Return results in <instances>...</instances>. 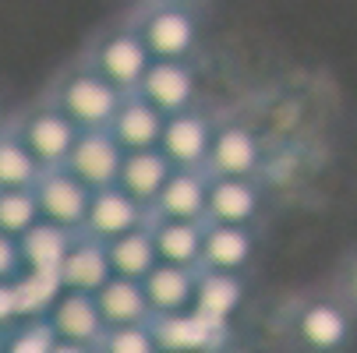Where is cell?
<instances>
[{
	"mask_svg": "<svg viewBox=\"0 0 357 353\" xmlns=\"http://www.w3.org/2000/svg\"><path fill=\"white\" fill-rule=\"evenodd\" d=\"M43 177V166L25 148L15 124L0 127V191H32Z\"/></svg>",
	"mask_w": 357,
	"mask_h": 353,
	"instance_id": "cell-26",
	"label": "cell"
},
{
	"mask_svg": "<svg viewBox=\"0 0 357 353\" xmlns=\"http://www.w3.org/2000/svg\"><path fill=\"white\" fill-rule=\"evenodd\" d=\"M32 194H36V205H39V219L43 223H54L61 230L82 233L92 191L82 180H75L64 166L61 170H43V177L32 187Z\"/></svg>",
	"mask_w": 357,
	"mask_h": 353,
	"instance_id": "cell-5",
	"label": "cell"
},
{
	"mask_svg": "<svg viewBox=\"0 0 357 353\" xmlns=\"http://www.w3.org/2000/svg\"><path fill=\"white\" fill-rule=\"evenodd\" d=\"M244 276L241 272H216V269H198L195 272V300L191 311L209 318L216 325H234L237 311L244 308Z\"/></svg>",
	"mask_w": 357,
	"mask_h": 353,
	"instance_id": "cell-15",
	"label": "cell"
},
{
	"mask_svg": "<svg viewBox=\"0 0 357 353\" xmlns=\"http://www.w3.org/2000/svg\"><path fill=\"white\" fill-rule=\"evenodd\" d=\"M152 336L160 353H223L230 339V325H216L195 311L152 318Z\"/></svg>",
	"mask_w": 357,
	"mask_h": 353,
	"instance_id": "cell-10",
	"label": "cell"
},
{
	"mask_svg": "<svg viewBox=\"0 0 357 353\" xmlns=\"http://www.w3.org/2000/svg\"><path fill=\"white\" fill-rule=\"evenodd\" d=\"M149 233L156 244V258L177 269L202 265V237L206 223H184V219H149Z\"/></svg>",
	"mask_w": 357,
	"mask_h": 353,
	"instance_id": "cell-22",
	"label": "cell"
},
{
	"mask_svg": "<svg viewBox=\"0 0 357 353\" xmlns=\"http://www.w3.org/2000/svg\"><path fill=\"white\" fill-rule=\"evenodd\" d=\"M18 318V300H15V283H0V332L15 329Z\"/></svg>",
	"mask_w": 357,
	"mask_h": 353,
	"instance_id": "cell-32",
	"label": "cell"
},
{
	"mask_svg": "<svg viewBox=\"0 0 357 353\" xmlns=\"http://www.w3.org/2000/svg\"><path fill=\"white\" fill-rule=\"evenodd\" d=\"M96 308H99V315H103L107 329H117V325H149L152 322V311H149V300H145L142 283L121 279V276H110L107 286L96 293Z\"/></svg>",
	"mask_w": 357,
	"mask_h": 353,
	"instance_id": "cell-23",
	"label": "cell"
},
{
	"mask_svg": "<svg viewBox=\"0 0 357 353\" xmlns=\"http://www.w3.org/2000/svg\"><path fill=\"white\" fill-rule=\"evenodd\" d=\"M174 166L170 159L160 152V148H142V152H124V163H121V173H117V187L124 194H131L135 201L152 212V201L160 198L163 184L170 180Z\"/></svg>",
	"mask_w": 357,
	"mask_h": 353,
	"instance_id": "cell-20",
	"label": "cell"
},
{
	"mask_svg": "<svg viewBox=\"0 0 357 353\" xmlns=\"http://www.w3.org/2000/svg\"><path fill=\"white\" fill-rule=\"evenodd\" d=\"M22 272H25V262H22L18 240L8 237V233H0V283H15Z\"/></svg>",
	"mask_w": 357,
	"mask_h": 353,
	"instance_id": "cell-31",
	"label": "cell"
},
{
	"mask_svg": "<svg viewBox=\"0 0 357 353\" xmlns=\"http://www.w3.org/2000/svg\"><path fill=\"white\" fill-rule=\"evenodd\" d=\"M149 219H152V212L142 205V201H135L131 194H124L114 184V187L92 191L82 233L107 244V240H117V237H124V233H131L138 226H149Z\"/></svg>",
	"mask_w": 357,
	"mask_h": 353,
	"instance_id": "cell-8",
	"label": "cell"
},
{
	"mask_svg": "<svg viewBox=\"0 0 357 353\" xmlns=\"http://www.w3.org/2000/svg\"><path fill=\"white\" fill-rule=\"evenodd\" d=\"M262 166V141L255 138L251 127L244 124H216L213 131V148L206 159L209 177H244L255 180Z\"/></svg>",
	"mask_w": 357,
	"mask_h": 353,
	"instance_id": "cell-12",
	"label": "cell"
},
{
	"mask_svg": "<svg viewBox=\"0 0 357 353\" xmlns=\"http://www.w3.org/2000/svg\"><path fill=\"white\" fill-rule=\"evenodd\" d=\"M15 131L22 134L25 148L36 156V163L43 170H61L68 163V156H71L78 134H82L54 103H50V99H46V103H39V107H32L15 124Z\"/></svg>",
	"mask_w": 357,
	"mask_h": 353,
	"instance_id": "cell-4",
	"label": "cell"
},
{
	"mask_svg": "<svg viewBox=\"0 0 357 353\" xmlns=\"http://www.w3.org/2000/svg\"><path fill=\"white\" fill-rule=\"evenodd\" d=\"M138 95L149 107H156L163 117L184 113L198 103V71L195 61H152Z\"/></svg>",
	"mask_w": 357,
	"mask_h": 353,
	"instance_id": "cell-6",
	"label": "cell"
},
{
	"mask_svg": "<svg viewBox=\"0 0 357 353\" xmlns=\"http://www.w3.org/2000/svg\"><path fill=\"white\" fill-rule=\"evenodd\" d=\"M152 61H195L202 49V15L156 0L128 15Z\"/></svg>",
	"mask_w": 357,
	"mask_h": 353,
	"instance_id": "cell-2",
	"label": "cell"
},
{
	"mask_svg": "<svg viewBox=\"0 0 357 353\" xmlns=\"http://www.w3.org/2000/svg\"><path fill=\"white\" fill-rule=\"evenodd\" d=\"M213 131H216V124L198 107H191L184 113H174L163 124L160 152L170 159L174 170H206L209 148H213Z\"/></svg>",
	"mask_w": 357,
	"mask_h": 353,
	"instance_id": "cell-7",
	"label": "cell"
},
{
	"mask_svg": "<svg viewBox=\"0 0 357 353\" xmlns=\"http://www.w3.org/2000/svg\"><path fill=\"white\" fill-rule=\"evenodd\" d=\"M75 233L71 230H61L54 223H36L25 237H18V247H22V262L25 269L32 272H57L64 255H68V247H71Z\"/></svg>",
	"mask_w": 357,
	"mask_h": 353,
	"instance_id": "cell-25",
	"label": "cell"
},
{
	"mask_svg": "<svg viewBox=\"0 0 357 353\" xmlns=\"http://www.w3.org/2000/svg\"><path fill=\"white\" fill-rule=\"evenodd\" d=\"M0 127H4V110H0Z\"/></svg>",
	"mask_w": 357,
	"mask_h": 353,
	"instance_id": "cell-38",
	"label": "cell"
},
{
	"mask_svg": "<svg viewBox=\"0 0 357 353\" xmlns=\"http://www.w3.org/2000/svg\"><path fill=\"white\" fill-rule=\"evenodd\" d=\"M96 353H160V343L152 336V322L149 325H117V329L103 332Z\"/></svg>",
	"mask_w": 357,
	"mask_h": 353,
	"instance_id": "cell-30",
	"label": "cell"
},
{
	"mask_svg": "<svg viewBox=\"0 0 357 353\" xmlns=\"http://www.w3.org/2000/svg\"><path fill=\"white\" fill-rule=\"evenodd\" d=\"M0 353H4V332H0Z\"/></svg>",
	"mask_w": 357,
	"mask_h": 353,
	"instance_id": "cell-37",
	"label": "cell"
},
{
	"mask_svg": "<svg viewBox=\"0 0 357 353\" xmlns=\"http://www.w3.org/2000/svg\"><path fill=\"white\" fill-rule=\"evenodd\" d=\"M124 4H128L131 11H138V8H149V4H156V0H124Z\"/></svg>",
	"mask_w": 357,
	"mask_h": 353,
	"instance_id": "cell-36",
	"label": "cell"
},
{
	"mask_svg": "<svg viewBox=\"0 0 357 353\" xmlns=\"http://www.w3.org/2000/svg\"><path fill=\"white\" fill-rule=\"evenodd\" d=\"M347 293H350V300L357 304V262L347 269Z\"/></svg>",
	"mask_w": 357,
	"mask_h": 353,
	"instance_id": "cell-34",
	"label": "cell"
},
{
	"mask_svg": "<svg viewBox=\"0 0 357 353\" xmlns=\"http://www.w3.org/2000/svg\"><path fill=\"white\" fill-rule=\"evenodd\" d=\"M209 173L206 170H174L163 184L160 198L152 201V219H184L206 223L209 212Z\"/></svg>",
	"mask_w": 357,
	"mask_h": 353,
	"instance_id": "cell-13",
	"label": "cell"
},
{
	"mask_svg": "<svg viewBox=\"0 0 357 353\" xmlns=\"http://www.w3.org/2000/svg\"><path fill=\"white\" fill-rule=\"evenodd\" d=\"M262 216V191L244 177H213L209 180V212L206 223L220 226H251Z\"/></svg>",
	"mask_w": 357,
	"mask_h": 353,
	"instance_id": "cell-17",
	"label": "cell"
},
{
	"mask_svg": "<svg viewBox=\"0 0 357 353\" xmlns=\"http://www.w3.org/2000/svg\"><path fill=\"white\" fill-rule=\"evenodd\" d=\"M39 223V205L32 191H0V233L25 237Z\"/></svg>",
	"mask_w": 357,
	"mask_h": 353,
	"instance_id": "cell-28",
	"label": "cell"
},
{
	"mask_svg": "<svg viewBox=\"0 0 357 353\" xmlns=\"http://www.w3.org/2000/svg\"><path fill=\"white\" fill-rule=\"evenodd\" d=\"M107 258H110L114 276L135 279V283H142L152 269L160 265L156 244H152L149 226H138V230H131V233H124L117 240H107Z\"/></svg>",
	"mask_w": 357,
	"mask_h": 353,
	"instance_id": "cell-24",
	"label": "cell"
},
{
	"mask_svg": "<svg viewBox=\"0 0 357 353\" xmlns=\"http://www.w3.org/2000/svg\"><path fill=\"white\" fill-rule=\"evenodd\" d=\"M92 71H99L114 88H121L124 95L138 92L152 57H149V49L142 42V36L135 32L131 18L121 22V25H110L103 29L85 49V57H82Z\"/></svg>",
	"mask_w": 357,
	"mask_h": 353,
	"instance_id": "cell-3",
	"label": "cell"
},
{
	"mask_svg": "<svg viewBox=\"0 0 357 353\" xmlns=\"http://www.w3.org/2000/svg\"><path fill=\"white\" fill-rule=\"evenodd\" d=\"M46 322H50V329H54L57 339L82 343V346H99V339H103V332H107V322L96 308V297L71 293V290H64L54 300V308L46 311Z\"/></svg>",
	"mask_w": 357,
	"mask_h": 353,
	"instance_id": "cell-16",
	"label": "cell"
},
{
	"mask_svg": "<svg viewBox=\"0 0 357 353\" xmlns=\"http://www.w3.org/2000/svg\"><path fill=\"white\" fill-rule=\"evenodd\" d=\"M354 336L350 315L336 300H308L294 315V339L312 353H340Z\"/></svg>",
	"mask_w": 357,
	"mask_h": 353,
	"instance_id": "cell-11",
	"label": "cell"
},
{
	"mask_svg": "<svg viewBox=\"0 0 357 353\" xmlns=\"http://www.w3.org/2000/svg\"><path fill=\"white\" fill-rule=\"evenodd\" d=\"M110 276H114V269H110V258H107V244L89 237V233H75L68 255H64V262L57 269L61 286L71 290V293L96 297L99 290L107 286Z\"/></svg>",
	"mask_w": 357,
	"mask_h": 353,
	"instance_id": "cell-14",
	"label": "cell"
},
{
	"mask_svg": "<svg viewBox=\"0 0 357 353\" xmlns=\"http://www.w3.org/2000/svg\"><path fill=\"white\" fill-rule=\"evenodd\" d=\"M255 240L251 226H220L206 223L202 237V265L198 269H216V272H244L255 258Z\"/></svg>",
	"mask_w": 357,
	"mask_h": 353,
	"instance_id": "cell-19",
	"label": "cell"
},
{
	"mask_svg": "<svg viewBox=\"0 0 357 353\" xmlns=\"http://www.w3.org/2000/svg\"><path fill=\"white\" fill-rule=\"evenodd\" d=\"M50 353H96V346H82V343H64V339H57Z\"/></svg>",
	"mask_w": 357,
	"mask_h": 353,
	"instance_id": "cell-33",
	"label": "cell"
},
{
	"mask_svg": "<svg viewBox=\"0 0 357 353\" xmlns=\"http://www.w3.org/2000/svg\"><path fill=\"white\" fill-rule=\"evenodd\" d=\"M121 163H124V148L114 141L110 131H82L68 163H64V170L75 180H82L89 191H99V187L117 184Z\"/></svg>",
	"mask_w": 357,
	"mask_h": 353,
	"instance_id": "cell-9",
	"label": "cell"
},
{
	"mask_svg": "<svg viewBox=\"0 0 357 353\" xmlns=\"http://www.w3.org/2000/svg\"><path fill=\"white\" fill-rule=\"evenodd\" d=\"M223 353H244V350H223Z\"/></svg>",
	"mask_w": 357,
	"mask_h": 353,
	"instance_id": "cell-39",
	"label": "cell"
},
{
	"mask_svg": "<svg viewBox=\"0 0 357 353\" xmlns=\"http://www.w3.org/2000/svg\"><path fill=\"white\" fill-rule=\"evenodd\" d=\"M57 343L46 318H25L4 332V353H50Z\"/></svg>",
	"mask_w": 357,
	"mask_h": 353,
	"instance_id": "cell-29",
	"label": "cell"
},
{
	"mask_svg": "<svg viewBox=\"0 0 357 353\" xmlns=\"http://www.w3.org/2000/svg\"><path fill=\"white\" fill-rule=\"evenodd\" d=\"M167 4H177V8H191V11H202L209 0H167Z\"/></svg>",
	"mask_w": 357,
	"mask_h": 353,
	"instance_id": "cell-35",
	"label": "cell"
},
{
	"mask_svg": "<svg viewBox=\"0 0 357 353\" xmlns=\"http://www.w3.org/2000/svg\"><path fill=\"white\" fill-rule=\"evenodd\" d=\"M124 92L114 88L99 71H92L85 61L68 68L54 88H50V103H54L78 131H107Z\"/></svg>",
	"mask_w": 357,
	"mask_h": 353,
	"instance_id": "cell-1",
	"label": "cell"
},
{
	"mask_svg": "<svg viewBox=\"0 0 357 353\" xmlns=\"http://www.w3.org/2000/svg\"><path fill=\"white\" fill-rule=\"evenodd\" d=\"M163 124H167V117L156 107H149L138 92H131L121 99V107L107 131L114 134V141L124 152H142V148H160Z\"/></svg>",
	"mask_w": 357,
	"mask_h": 353,
	"instance_id": "cell-18",
	"label": "cell"
},
{
	"mask_svg": "<svg viewBox=\"0 0 357 353\" xmlns=\"http://www.w3.org/2000/svg\"><path fill=\"white\" fill-rule=\"evenodd\" d=\"M195 272L198 269H177V265H156L145 279V300H149V311L152 318H167V315H181L191 311V300H195Z\"/></svg>",
	"mask_w": 357,
	"mask_h": 353,
	"instance_id": "cell-21",
	"label": "cell"
},
{
	"mask_svg": "<svg viewBox=\"0 0 357 353\" xmlns=\"http://www.w3.org/2000/svg\"><path fill=\"white\" fill-rule=\"evenodd\" d=\"M64 293L57 272H32L25 269L15 279V300H18V318H46V311L54 308V300Z\"/></svg>",
	"mask_w": 357,
	"mask_h": 353,
	"instance_id": "cell-27",
	"label": "cell"
}]
</instances>
